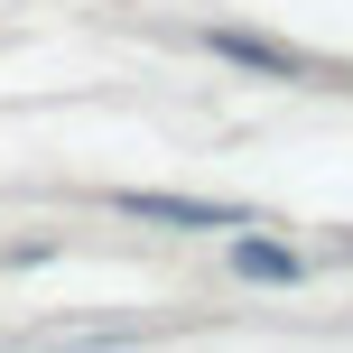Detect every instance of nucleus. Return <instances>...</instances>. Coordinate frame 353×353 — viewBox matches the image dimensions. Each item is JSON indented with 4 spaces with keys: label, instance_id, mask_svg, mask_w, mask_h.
<instances>
[{
    "label": "nucleus",
    "instance_id": "1",
    "mask_svg": "<svg viewBox=\"0 0 353 353\" xmlns=\"http://www.w3.org/2000/svg\"><path fill=\"white\" fill-rule=\"evenodd\" d=\"M121 214H140V223H176V232H242V223H251L242 205H214V195H149V186H130Z\"/></svg>",
    "mask_w": 353,
    "mask_h": 353
},
{
    "label": "nucleus",
    "instance_id": "3",
    "mask_svg": "<svg viewBox=\"0 0 353 353\" xmlns=\"http://www.w3.org/2000/svg\"><path fill=\"white\" fill-rule=\"evenodd\" d=\"M232 270H242V279H261V288H288V279H307V261L288 242H270V232H232Z\"/></svg>",
    "mask_w": 353,
    "mask_h": 353
},
{
    "label": "nucleus",
    "instance_id": "2",
    "mask_svg": "<svg viewBox=\"0 0 353 353\" xmlns=\"http://www.w3.org/2000/svg\"><path fill=\"white\" fill-rule=\"evenodd\" d=\"M205 47H214V56H232V65H251V74H270V84H298V74H307V56H298V47H279V37H251V28H205Z\"/></svg>",
    "mask_w": 353,
    "mask_h": 353
}]
</instances>
